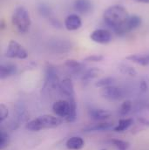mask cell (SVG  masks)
Here are the masks:
<instances>
[{
    "label": "cell",
    "mask_w": 149,
    "mask_h": 150,
    "mask_svg": "<svg viewBox=\"0 0 149 150\" xmlns=\"http://www.w3.org/2000/svg\"><path fill=\"white\" fill-rule=\"evenodd\" d=\"M129 15L126 9L119 4H115L108 7L103 15L105 23L112 28V31H117L128 18Z\"/></svg>",
    "instance_id": "1"
},
{
    "label": "cell",
    "mask_w": 149,
    "mask_h": 150,
    "mask_svg": "<svg viewBox=\"0 0 149 150\" xmlns=\"http://www.w3.org/2000/svg\"><path fill=\"white\" fill-rule=\"evenodd\" d=\"M62 120L50 114H44L29 121L26 124V128L32 132H38L44 129L56 128L62 124Z\"/></svg>",
    "instance_id": "2"
},
{
    "label": "cell",
    "mask_w": 149,
    "mask_h": 150,
    "mask_svg": "<svg viewBox=\"0 0 149 150\" xmlns=\"http://www.w3.org/2000/svg\"><path fill=\"white\" fill-rule=\"evenodd\" d=\"M11 22L18 33L22 34L26 33L32 25L31 16L26 8L24 6H18L13 11Z\"/></svg>",
    "instance_id": "3"
},
{
    "label": "cell",
    "mask_w": 149,
    "mask_h": 150,
    "mask_svg": "<svg viewBox=\"0 0 149 150\" xmlns=\"http://www.w3.org/2000/svg\"><path fill=\"white\" fill-rule=\"evenodd\" d=\"M59 78L56 67L52 65L48 64L45 69V78H44V89L47 88L48 90H55L59 88Z\"/></svg>",
    "instance_id": "4"
},
{
    "label": "cell",
    "mask_w": 149,
    "mask_h": 150,
    "mask_svg": "<svg viewBox=\"0 0 149 150\" xmlns=\"http://www.w3.org/2000/svg\"><path fill=\"white\" fill-rule=\"evenodd\" d=\"M5 57L9 59H25L28 58V52L18 42L11 40L5 52Z\"/></svg>",
    "instance_id": "5"
},
{
    "label": "cell",
    "mask_w": 149,
    "mask_h": 150,
    "mask_svg": "<svg viewBox=\"0 0 149 150\" xmlns=\"http://www.w3.org/2000/svg\"><path fill=\"white\" fill-rule=\"evenodd\" d=\"M141 18L136 15L129 16L128 18L126 20V22L114 33L117 35H125L126 33H128L135 30L136 28L141 26Z\"/></svg>",
    "instance_id": "6"
},
{
    "label": "cell",
    "mask_w": 149,
    "mask_h": 150,
    "mask_svg": "<svg viewBox=\"0 0 149 150\" xmlns=\"http://www.w3.org/2000/svg\"><path fill=\"white\" fill-rule=\"evenodd\" d=\"M90 38L95 43L106 45L112 41V35L111 32L107 29H97L91 33Z\"/></svg>",
    "instance_id": "7"
},
{
    "label": "cell",
    "mask_w": 149,
    "mask_h": 150,
    "mask_svg": "<svg viewBox=\"0 0 149 150\" xmlns=\"http://www.w3.org/2000/svg\"><path fill=\"white\" fill-rule=\"evenodd\" d=\"M59 91L60 93L66 97V100L71 101V100H75L74 96V87L72 80L69 78L64 79L59 85Z\"/></svg>",
    "instance_id": "8"
},
{
    "label": "cell",
    "mask_w": 149,
    "mask_h": 150,
    "mask_svg": "<svg viewBox=\"0 0 149 150\" xmlns=\"http://www.w3.org/2000/svg\"><path fill=\"white\" fill-rule=\"evenodd\" d=\"M49 48L55 53H65L72 49V44L65 39H55L50 42Z\"/></svg>",
    "instance_id": "9"
},
{
    "label": "cell",
    "mask_w": 149,
    "mask_h": 150,
    "mask_svg": "<svg viewBox=\"0 0 149 150\" xmlns=\"http://www.w3.org/2000/svg\"><path fill=\"white\" fill-rule=\"evenodd\" d=\"M101 95L103 98L108 100H118L122 97V91L120 88L114 86H110L102 88L101 90Z\"/></svg>",
    "instance_id": "10"
},
{
    "label": "cell",
    "mask_w": 149,
    "mask_h": 150,
    "mask_svg": "<svg viewBox=\"0 0 149 150\" xmlns=\"http://www.w3.org/2000/svg\"><path fill=\"white\" fill-rule=\"evenodd\" d=\"M65 27L68 31H76L82 25V20L77 14H70L65 19Z\"/></svg>",
    "instance_id": "11"
},
{
    "label": "cell",
    "mask_w": 149,
    "mask_h": 150,
    "mask_svg": "<svg viewBox=\"0 0 149 150\" xmlns=\"http://www.w3.org/2000/svg\"><path fill=\"white\" fill-rule=\"evenodd\" d=\"M114 126L112 122H100L93 125H89L83 128L85 133H91V132H103L107 131L110 129H113Z\"/></svg>",
    "instance_id": "12"
},
{
    "label": "cell",
    "mask_w": 149,
    "mask_h": 150,
    "mask_svg": "<svg viewBox=\"0 0 149 150\" xmlns=\"http://www.w3.org/2000/svg\"><path fill=\"white\" fill-rule=\"evenodd\" d=\"M18 72V67L16 65L11 63H5L2 64L0 67V78L1 79H7L15 75Z\"/></svg>",
    "instance_id": "13"
},
{
    "label": "cell",
    "mask_w": 149,
    "mask_h": 150,
    "mask_svg": "<svg viewBox=\"0 0 149 150\" xmlns=\"http://www.w3.org/2000/svg\"><path fill=\"white\" fill-rule=\"evenodd\" d=\"M73 8L77 12L86 14L92 11L93 4L90 0H75Z\"/></svg>",
    "instance_id": "14"
},
{
    "label": "cell",
    "mask_w": 149,
    "mask_h": 150,
    "mask_svg": "<svg viewBox=\"0 0 149 150\" xmlns=\"http://www.w3.org/2000/svg\"><path fill=\"white\" fill-rule=\"evenodd\" d=\"M89 115H90L91 119H93V120L102 121V120H105L108 119L109 117H111L112 113L110 111L105 110V109L92 108L89 110Z\"/></svg>",
    "instance_id": "15"
},
{
    "label": "cell",
    "mask_w": 149,
    "mask_h": 150,
    "mask_svg": "<svg viewBox=\"0 0 149 150\" xmlns=\"http://www.w3.org/2000/svg\"><path fill=\"white\" fill-rule=\"evenodd\" d=\"M64 65L73 74H79L84 70V65L75 59H67Z\"/></svg>",
    "instance_id": "16"
},
{
    "label": "cell",
    "mask_w": 149,
    "mask_h": 150,
    "mask_svg": "<svg viewBox=\"0 0 149 150\" xmlns=\"http://www.w3.org/2000/svg\"><path fill=\"white\" fill-rule=\"evenodd\" d=\"M85 146L84 140L79 136H73L66 142V147L70 150H79Z\"/></svg>",
    "instance_id": "17"
},
{
    "label": "cell",
    "mask_w": 149,
    "mask_h": 150,
    "mask_svg": "<svg viewBox=\"0 0 149 150\" xmlns=\"http://www.w3.org/2000/svg\"><path fill=\"white\" fill-rule=\"evenodd\" d=\"M102 70H100L98 67H93V68H90L88 70H86L81 77V80L83 83H88L91 80L99 78L100 75L102 74Z\"/></svg>",
    "instance_id": "18"
},
{
    "label": "cell",
    "mask_w": 149,
    "mask_h": 150,
    "mask_svg": "<svg viewBox=\"0 0 149 150\" xmlns=\"http://www.w3.org/2000/svg\"><path fill=\"white\" fill-rule=\"evenodd\" d=\"M126 59L140 66L149 65V53L147 54H131L126 57Z\"/></svg>",
    "instance_id": "19"
},
{
    "label": "cell",
    "mask_w": 149,
    "mask_h": 150,
    "mask_svg": "<svg viewBox=\"0 0 149 150\" xmlns=\"http://www.w3.org/2000/svg\"><path fill=\"white\" fill-rule=\"evenodd\" d=\"M133 124V120L132 118L120 119L119 120L117 126H115L113 127V131L118 132V133H122V132L126 131V129H128Z\"/></svg>",
    "instance_id": "20"
},
{
    "label": "cell",
    "mask_w": 149,
    "mask_h": 150,
    "mask_svg": "<svg viewBox=\"0 0 149 150\" xmlns=\"http://www.w3.org/2000/svg\"><path fill=\"white\" fill-rule=\"evenodd\" d=\"M132 108H133L132 101L129 100H126L120 105V107L119 108V113L121 116H126L129 112H131Z\"/></svg>",
    "instance_id": "21"
},
{
    "label": "cell",
    "mask_w": 149,
    "mask_h": 150,
    "mask_svg": "<svg viewBox=\"0 0 149 150\" xmlns=\"http://www.w3.org/2000/svg\"><path fill=\"white\" fill-rule=\"evenodd\" d=\"M113 83H114V79L112 77H105V78H102V79H99L95 83V86H96V87L104 88V87H107V86H113Z\"/></svg>",
    "instance_id": "22"
},
{
    "label": "cell",
    "mask_w": 149,
    "mask_h": 150,
    "mask_svg": "<svg viewBox=\"0 0 149 150\" xmlns=\"http://www.w3.org/2000/svg\"><path fill=\"white\" fill-rule=\"evenodd\" d=\"M111 143L117 149V150H128L130 144L128 142L119 140V139H112Z\"/></svg>",
    "instance_id": "23"
},
{
    "label": "cell",
    "mask_w": 149,
    "mask_h": 150,
    "mask_svg": "<svg viewBox=\"0 0 149 150\" xmlns=\"http://www.w3.org/2000/svg\"><path fill=\"white\" fill-rule=\"evenodd\" d=\"M119 70H120V72H121L122 74H124L126 75H128V76H131V77H134V76L137 75V71H136L133 67H129V66L123 65V66L120 67Z\"/></svg>",
    "instance_id": "24"
},
{
    "label": "cell",
    "mask_w": 149,
    "mask_h": 150,
    "mask_svg": "<svg viewBox=\"0 0 149 150\" xmlns=\"http://www.w3.org/2000/svg\"><path fill=\"white\" fill-rule=\"evenodd\" d=\"M9 142V135L4 130H1L0 133V149H4L7 147Z\"/></svg>",
    "instance_id": "25"
},
{
    "label": "cell",
    "mask_w": 149,
    "mask_h": 150,
    "mask_svg": "<svg viewBox=\"0 0 149 150\" xmlns=\"http://www.w3.org/2000/svg\"><path fill=\"white\" fill-rule=\"evenodd\" d=\"M38 11L39 13L45 18H52L51 17V9L49 8V6H47L44 4H42L38 6Z\"/></svg>",
    "instance_id": "26"
},
{
    "label": "cell",
    "mask_w": 149,
    "mask_h": 150,
    "mask_svg": "<svg viewBox=\"0 0 149 150\" xmlns=\"http://www.w3.org/2000/svg\"><path fill=\"white\" fill-rule=\"evenodd\" d=\"M104 59V56L100 54H93L90 56H87L84 59V61L86 62H100Z\"/></svg>",
    "instance_id": "27"
},
{
    "label": "cell",
    "mask_w": 149,
    "mask_h": 150,
    "mask_svg": "<svg viewBox=\"0 0 149 150\" xmlns=\"http://www.w3.org/2000/svg\"><path fill=\"white\" fill-rule=\"evenodd\" d=\"M9 115V109L4 104L0 105V121H4Z\"/></svg>",
    "instance_id": "28"
},
{
    "label": "cell",
    "mask_w": 149,
    "mask_h": 150,
    "mask_svg": "<svg viewBox=\"0 0 149 150\" xmlns=\"http://www.w3.org/2000/svg\"><path fill=\"white\" fill-rule=\"evenodd\" d=\"M49 20H50V22H51V24H52V26L58 27V28H60V27H61V24H60V22H59L58 19L53 18H50Z\"/></svg>",
    "instance_id": "29"
},
{
    "label": "cell",
    "mask_w": 149,
    "mask_h": 150,
    "mask_svg": "<svg viewBox=\"0 0 149 150\" xmlns=\"http://www.w3.org/2000/svg\"><path fill=\"white\" fill-rule=\"evenodd\" d=\"M140 88H141V90L143 91V92H146V91H147L148 86H147V84H146L145 81H142V82H141V86H140Z\"/></svg>",
    "instance_id": "30"
},
{
    "label": "cell",
    "mask_w": 149,
    "mask_h": 150,
    "mask_svg": "<svg viewBox=\"0 0 149 150\" xmlns=\"http://www.w3.org/2000/svg\"><path fill=\"white\" fill-rule=\"evenodd\" d=\"M137 3H142V4H149V0H133Z\"/></svg>",
    "instance_id": "31"
},
{
    "label": "cell",
    "mask_w": 149,
    "mask_h": 150,
    "mask_svg": "<svg viewBox=\"0 0 149 150\" xmlns=\"http://www.w3.org/2000/svg\"><path fill=\"white\" fill-rule=\"evenodd\" d=\"M102 150H107V149H102Z\"/></svg>",
    "instance_id": "32"
}]
</instances>
